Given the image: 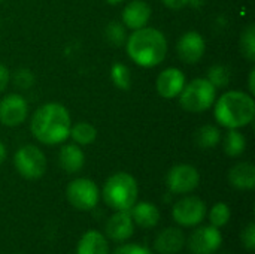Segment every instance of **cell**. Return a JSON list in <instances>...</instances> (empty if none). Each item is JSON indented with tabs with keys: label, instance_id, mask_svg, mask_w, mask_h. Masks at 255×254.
I'll list each match as a JSON object with an SVG mask.
<instances>
[{
	"label": "cell",
	"instance_id": "6da1fadb",
	"mask_svg": "<svg viewBox=\"0 0 255 254\" xmlns=\"http://www.w3.org/2000/svg\"><path fill=\"white\" fill-rule=\"evenodd\" d=\"M72 117L69 109L58 102H48L39 106L30 118L33 138L43 145H60L69 139Z\"/></svg>",
	"mask_w": 255,
	"mask_h": 254
},
{
	"label": "cell",
	"instance_id": "7a4b0ae2",
	"mask_svg": "<svg viewBox=\"0 0 255 254\" xmlns=\"http://www.w3.org/2000/svg\"><path fill=\"white\" fill-rule=\"evenodd\" d=\"M128 58L139 67L152 69L161 64L167 55L169 43L164 33L155 27H142L133 30L126 40Z\"/></svg>",
	"mask_w": 255,
	"mask_h": 254
},
{
	"label": "cell",
	"instance_id": "3957f363",
	"mask_svg": "<svg viewBox=\"0 0 255 254\" xmlns=\"http://www.w3.org/2000/svg\"><path fill=\"white\" fill-rule=\"evenodd\" d=\"M214 118L224 129H244L254 121L255 100L253 94L241 90H229L214 103Z\"/></svg>",
	"mask_w": 255,
	"mask_h": 254
},
{
	"label": "cell",
	"instance_id": "277c9868",
	"mask_svg": "<svg viewBox=\"0 0 255 254\" xmlns=\"http://www.w3.org/2000/svg\"><path fill=\"white\" fill-rule=\"evenodd\" d=\"M103 201L115 211H128L139 198L136 178L128 172H115L103 184Z\"/></svg>",
	"mask_w": 255,
	"mask_h": 254
},
{
	"label": "cell",
	"instance_id": "5b68a950",
	"mask_svg": "<svg viewBox=\"0 0 255 254\" xmlns=\"http://www.w3.org/2000/svg\"><path fill=\"white\" fill-rule=\"evenodd\" d=\"M217 88L206 78H196L185 82L178 96L179 106L191 114H202L211 109L217 99Z\"/></svg>",
	"mask_w": 255,
	"mask_h": 254
},
{
	"label": "cell",
	"instance_id": "8992f818",
	"mask_svg": "<svg viewBox=\"0 0 255 254\" xmlns=\"http://www.w3.org/2000/svg\"><path fill=\"white\" fill-rule=\"evenodd\" d=\"M13 166L22 178L34 181L45 175L46 157L37 145L25 144L15 151Z\"/></svg>",
	"mask_w": 255,
	"mask_h": 254
},
{
	"label": "cell",
	"instance_id": "52a82bcc",
	"mask_svg": "<svg viewBox=\"0 0 255 254\" xmlns=\"http://www.w3.org/2000/svg\"><path fill=\"white\" fill-rule=\"evenodd\" d=\"M66 198L78 211H91L100 199L99 186L90 178H75L67 184Z\"/></svg>",
	"mask_w": 255,
	"mask_h": 254
},
{
	"label": "cell",
	"instance_id": "ba28073f",
	"mask_svg": "<svg viewBox=\"0 0 255 254\" xmlns=\"http://www.w3.org/2000/svg\"><path fill=\"white\" fill-rule=\"evenodd\" d=\"M200 184V172L190 163H179L169 169L166 175L167 190L173 195H188Z\"/></svg>",
	"mask_w": 255,
	"mask_h": 254
},
{
	"label": "cell",
	"instance_id": "9c48e42d",
	"mask_svg": "<svg viewBox=\"0 0 255 254\" xmlns=\"http://www.w3.org/2000/svg\"><path fill=\"white\" fill-rule=\"evenodd\" d=\"M208 214L206 204L197 196H184L172 208L173 220L182 228L199 226Z\"/></svg>",
	"mask_w": 255,
	"mask_h": 254
},
{
	"label": "cell",
	"instance_id": "30bf717a",
	"mask_svg": "<svg viewBox=\"0 0 255 254\" xmlns=\"http://www.w3.org/2000/svg\"><path fill=\"white\" fill-rule=\"evenodd\" d=\"M28 117V102L18 93L6 94L0 99V123L6 127H18Z\"/></svg>",
	"mask_w": 255,
	"mask_h": 254
},
{
	"label": "cell",
	"instance_id": "8fae6325",
	"mask_svg": "<svg viewBox=\"0 0 255 254\" xmlns=\"http://www.w3.org/2000/svg\"><path fill=\"white\" fill-rule=\"evenodd\" d=\"M223 244V235L218 228L199 226L188 240V249L193 254H214Z\"/></svg>",
	"mask_w": 255,
	"mask_h": 254
},
{
	"label": "cell",
	"instance_id": "7c38bea8",
	"mask_svg": "<svg viewBox=\"0 0 255 254\" xmlns=\"http://www.w3.org/2000/svg\"><path fill=\"white\" fill-rule=\"evenodd\" d=\"M206 52V40L202 33L190 30L184 33L176 42V54L181 61L187 64L199 63Z\"/></svg>",
	"mask_w": 255,
	"mask_h": 254
},
{
	"label": "cell",
	"instance_id": "4fadbf2b",
	"mask_svg": "<svg viewBox=\"0 0 255 254\" xmlns=\"http://www.w3.org/2000/svg\"><path fill=\"white\" fill-rule=\"evenodd\" d=\"M187 78L179 67L163 69L155 79V90L163 99H176L182 91Z\"/></svg>",
	"mask_w": 255,
	"mask_h": 254
},
{
	"label": "cell",
	"instance_id": "5bb4252c",
	"mask_svg": "<svg viewBox=\"0 0 255 254\" xmlns=\"http://www.w3.org/2000/svg\"><path fill=\"white\" fill-rule=\"evenodd\" d=\"M152 9L145 0H131L128 1L121 13V22L128 30H137L148 25L151 19Z\"/></svg>",
	"mask_w": 255,
	"mask_h": 254
},
{
	"label": "cell",
	"instance_id": "9a60e30c",
	"mask_svg": "<svg viewBox=\"0 0 255 254\" xmlns=\"http://www.w3.org/2000/svg\"><path fill=\"white\" fill-rule=\"evenodd\" d=\"M134 234V222L130 211H115L106 222V235L115 243H124Z\"/></svg>",
	"mask_w": 255,
	"mask_h": 254
},
{
	"label": "cell",
	"instance_id": "2e32d148",
	"mask_svg": "<svg viewBox=\"0 0 255 254\" xmlns=\"http://www.w3.org/2000/svg\"><path fill=\"white\" fill-rule=\"evenodd\" d=\"M185 246V235L178 228L163 229L154 240V249L160 254L179 253Z\"/></svg>",
	"mask_w": 255,
	"mask_h": 254
},
{
	"label": "cell",
	"instance_id": "e0dca14e",
	"mask_svg": "<svg viewBox=\"0 0 255 254\" xmlns=\"http://www.w3.org/2000/svg\"><path fill=\"white\" fill-rule=\"evenodd\" d=\"M58 163L60 168L67 174H78L79 171H82L85 165V154L81 145L75 142L64 144L58 153Z\"/></svg>",
	"mask_w": 255,
	"mask_h": 254
},
{
	"label": "cell",
	"instance_id": "ac0fdd59",
	"mask_svg": "<svg viewBox=\"0 0 255 254\" xmlns=\"http://www.w3.org/2000/svg\"><path fill=\"white\" fill-rule=\"evenodd\" d=\"M130 216L134 222V226L142 229H152L160 222V210L152 202H136L130 210Z\"/></svg>",
	"mask_w": 255,
	"mask_h": 254
},
{
	"label": "cell",
	"instance_id": "d6986e66",
	"mask_svg": "<svg viewBox=\"0 0 255 254\" xmlns=\"http://www.w3.org/2000/svg\"><path fill=\"white\" fill-rule=\"evenodd\" d=\"M229 183L236 190H253L255 187V166L251 162H239L229 171Z\"/></svg>",
	"mask_w": 255,
	"mask_h": 254
},
{
	"label": "cell",
	"instance_id": "ffe728a7",
	"mask_svg": "<svg viewBox=\"0 0 255 254\" xmlns=\"http://www.w3.org/2000/svg\"><path fill=\"white\" fill-rule=\"evenodd\" d=\"M76 254H111L108 238L96 229L87 231L76 246Z\"/></svg>",
	"mask_w": 255,
	"mask_h": 254
},
{
	"label": "cell",
	"instance_id": "44dd1931",
	"mask_svg": "<svg viewBox=\"0 0 255 254\" xmlns=\"http://www.w3.org/2000/svg\"><path fill=\"white\" fill-rule=\"evenodd\" d=\"M223 150L229 157H239L247 150V138L241 129H227L224 136H221Z\"/></svg>",
	"mask_w": 255,
	"mask_h": 254
},
{
	"label": "cell",
	"instance_id": "7402d4cb",
	"mask_svg": "<svg viewBox=\"0 0 255 254\" xmlns=\"http://www.w3.org/2000/svg\"><path fill=\"white\" fill-rule=\"evenodd\" d=\"M221 130L215 124H203L202 127L197 129L194 135V141L199 148L202 150H212L221 142Z\"/></svg>",
	"mask_w": 255,
	"mask_h": 254
},
{
	"label": "cell",
	"instance_id": "603a6c76",
	"mask_svg": "<svg viewBox=\"0 0 255 254\" xmlns=\"http://www.w3.org/2000/svg\"><path fill=\"white\" fill-rule=\"evenodd\" d=\"M69 138L81 147L84 145H91L97 139V129L87 121H79L76 124H72Z\"/></svg>",
	"mask_w": 255,
	"mask_h": 254
},
{
	"label": "cell",
	"instance_id": "cb8c5ba5",
	"mask_svg": "<svg viewBox=\"0 0 255 254\" xmlns=\"http://www.w3.org/2000/svg\"><path fill=\"white\" fill-rule=\"evenodd\" d=\"M111 81L112 84L118 88V90H124L127 91L131 87V72L128 69L127 64L117 61L112 64L111 67Z\"/></svg>",
	"mask_w": 255,
	"mask_h": 254
},
{
	"label": "cell",
	"instance_id": "d4e9b609",
	"mask_svg": "<svg viewBox=\"0 0 255 254\" xmlns=\"http://www.w3.org/2000/svg\"><path fill=\"white\" fill-rule=\"evenodd\" d=\"M206 79L218 90V88H226L229 87L232 81V72L227 66L224 64H214L208 69Z\"/></svg>",
	"mask_w": 255,
	"mask_h": 254
},
{
	"label": "cell",
	"instance_id": "484cf974",
	"mask_svg": "<svg viewBox=\"0 0 255 254\" xmlns=\"http://www.w3.org/2000/svg\"><path fill=\"white\" fill-rule=\"evenodd\" d=\"M239 46H241V52L244 54V57L248 61H254L255 60V25L254 24H248L242 34H241V40H239Z\"/></svg>",
	"mask_w": 255,
	"mask_h": 254
},
{
	"label": "cell",
	"instance_id": "4316f807",
	"mask_svg": "<svg viewBox=\"0 0 255 254\" xmlns=\"http://www.w3.org/2000/svg\"><path fill=\"white\" fill-rule=\"evenodd\" d=\"M127 28L121 21H111L105 28V37L114 46H123L127 40Z\"/></svg>",
	"mask_w": 255,
	"mask_h": 254
},
{
	"label": "cell",
	"instance_id": "83f0119b",
	"mask_svg": "<svg viewBox=\"0 0 255 254\" xmlns=\"http://www.w3.org/2000/svg\"><path fill=\"white\" fill-rule=\"evenodd\" d=\"M230 217H232V210L227 204L224 202H217L211 211H209V222H211V226L214 228H224L227 226V223L230 222Z\"/></svg>",
	"mask_w": 255,
	"mask_h": 254
},
{
	"label": "cell",
	"instance_id": "f1b7e54d",
	"mask_svg": "<svg viewBox=\"0 0 255 254\" xmlns=\"http://www.w3.org/2000/svg\"><path fill=\"white\" fill-rule=\"evenodd\" d=\"M10 81L15 87L21 90H28L34 85V75L27 67H19L13 73H10Z\"/></svg>",
	"mask_w": 255,
	"mask_h": 254
},
{
	"label": "cell",
	"instance_id": "f546056e",
	"mask_svg": "<svg viewBox=\"0 0 255 254\" xmlns=\"http://www.w3.org/2000/svg\"><path fill=\"white\" fill-rule=\"evenodd\" d=\"M241 241L244 244V247L248 252H254L255 250V225L253 222H250L247 225V228L242 231L241 234Z\"/></svg>",
	"mask_w": 255,
	"mask_h": 254
},
{
	"label": "cell",
	"instance_id": "4dcf8cb0",
	"mask_svg": "<svg viewBox=\"0 0 255 254\" xmlns=\"http://www.w3.org/2000/svg\"><path fill=\"white\" fill-rule=\"evenodd\" d=\"M112 254H152V252L140 244H124L117 247Z\"/></svg>",
	"mask_w": 255,
	"mask_h": 254
},
{
	"label": "cell",
	"instance_id": "1f68e13d",
	"mask_svg": "<svg viewBox=\"0 0 255 254\" xmlns=\"http://www.w3.org/2000/svg\"><path fill=\"white\" fill-rule=\"evenodd\" d=\"M9 82H10V72L3 63H0V94L4 93V90L9 87Z\"/></svg>",
	"mask_w": 255,
	"mask_h": 254
},
{
	"label": "cell",
	"instance_id": "d6a6232c",
	"mask_svg": "<svg viewBox=\"0 0 255 254\" xmlns=\"http://www.w3.org/2000/svg\"><path fill=\"white\" fill-rule=\"evenodd\" d=\"M161 1L166 7L173 9V10H179V9H184L185 6H188L190 0H161Z\"/></svg>",
	"mask_w": 255,
	"mask_h": 254
},
{
	"label": "cell",
	"instance_id": "836d02e7",
	"mask_svg": "<svg viewBox=\"0 0 255 254\" xmlns=\"http://www.w3.org/2000/svg\"><path fill=\"white\" fill-rule=\"evenodd\" d=\"M248 88H250V94L254 96L255 93V69L250 70V76H248Z\"/></svg>",
	"mask_w": 255,
	"mask_h": 254
},
{
	"label": "cell",
	"instance_id": "e575fe53",
	"mask_svg": "<svg viewBox=\"0 0 255 254\" xmlns=\"http://www.w3.org/2000/svg\"><path fill=\"white\" fill-rule=\"evenodd\" d=\"M6 156H7V151H6V147L4 144L0 141V165L6 160Z\"/></svg>",
	"mask_w": 255,
	"mask_h": 254
},
{
	"label": "cell",
	"instance_id": "d590c367",
	"mask_svg": "<svg viewBox=\"0 0 255 254\" xmlns=\"http://www.w3.org/2000/svg\"><path fill=\"white\" fill-rule=\"evenodd\" d=\"M203 4H205V0H190L188 1V6H191V7H200Z\"/></svg>",
	"mask_w": 255,
	"mask_h": 254
},
{
	"label": "cell",
	"instance_id": "8d00e7d4",
	"mask_svg": "<svg viewBox=\"0 0 255 254\" xmlns=\"http://www.w3.org/2000/svg\"><path fill=\"white\" fill-rule=\"evenodd\" d=\"M106 3H109V4H120V3H123L124 0H105Z\"/></svg>",
	"mask_w": 255,
	"mask_h": 254
},
{
	"label": "cell",
	"instance_id": "74e56055",
	"mask_svg": "<svg viewBox=\"0 0 255 254\" xmlns=\"http://www.w3.org/2000/svg\"><path fill=\"white\" fill-rule=\"evenodd\" d=\"M15 254H21V253H15Z\"/></svg>",
	"mask_w": 255,
	"mask_h": 254
},
{
	"label": "cell",
	"instance_id": "f35d334b",
	"mask_svg": "<svg viewBox=\"0 0 255 254\" xmlns=\"http://www.w3.org/2000/svg\"><path fill=\"white\" fill-rule=\"evenodd\" d=\"M0 1H3V0H0Z\"/></svg>",
	"mask_w": 255,
	"mask_h": 254
}]
</instances>
